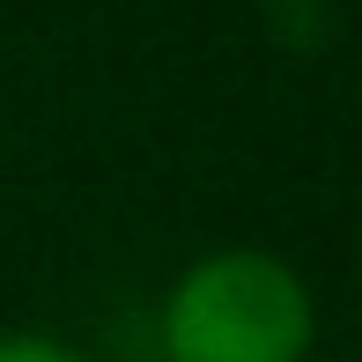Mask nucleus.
Segmentation results:
<instances>
[{"label":"nucleus","mask_w":362,"mask_h":362,"mask_svg":"<svg viewBox=\"0 0 362 362\" xmlns=\"http://www.w3.org/2000/svg\"><path fill=\"white\" fill-rule=\"evenodd\" d=\"M0 362H89L74 348V340H59V333H30V325H8L0 333Z\"/></svg>","instance_id":"f03ea898"},{"label":"nucleus","mask_w":362,"mask_h":362,"mask_svg":"<svg viewBox=\"0 0 362 362\" xmlns=\"http://www.w3.org/2000/svg\"><path fill=\"white\" fill-rule=\"evenodd\" d=\"M163 362H310L318 296L267 244L200 252L156 310Z\"/></svg>","instance_id":"f257e3e1"}]
</instances>
